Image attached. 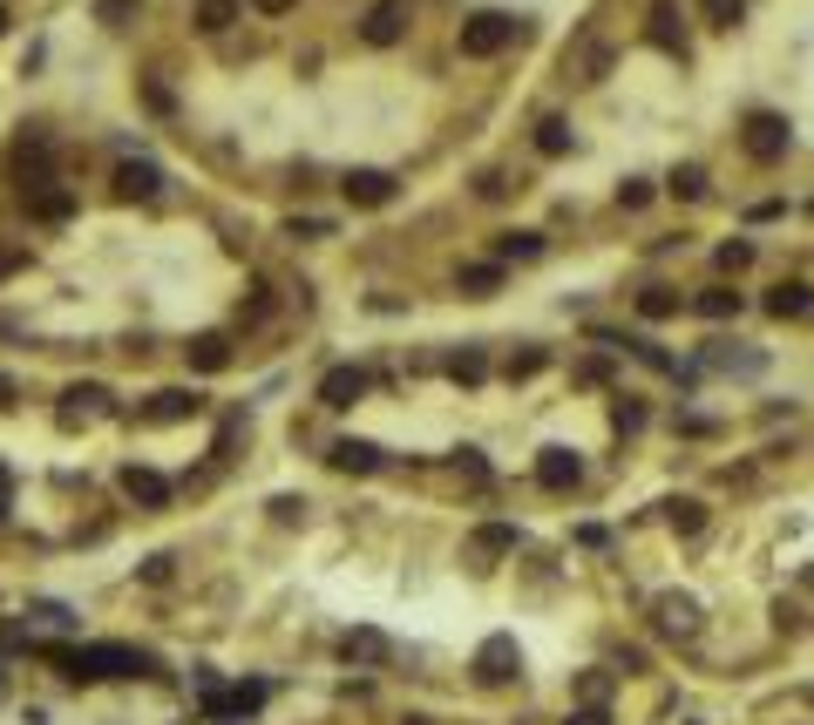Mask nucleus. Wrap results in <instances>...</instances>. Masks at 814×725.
<instances>
[{
	"label": "nucleus",
	"mask_w": 814,
	"mask_h": 725,
	"mask_svg": "<svg viewBox=\"0 0 814 725\" xmlns=\"http://www.w3.org/2000/svg\"><path fill=\"white\" fill-rule=\"evenodd\" d=\"M666 522H672V529H679V536H700V522H706V509H700V502H692V495H679V502H666Z\"/></svg>",
	"instance_id": "obj_24"
},
{
	"label": "nucleus",
	"mask_w": 814,
	"mask_h": 725,
	"mask_svg": "<svg viewBox=\"0 0 814 725\" xmlns=\"http://www.w3.org/2000/svg\"><path fill=\"white\" fill-rule=\"evenodd\" d=\"M190 414H204V400H198V393H183V387H170V393L149 400V421H190Z\"/></svg>",
	"instance_id": "obj_16"
},
{
	"label": "nucleus",
	"mask_w": 814,
	"mask_h": 725,
	"mask_svg": "<svg viewBox=\"0 0 814 725\" xmlns=\"http://www.w3.org/2000/svg\"><path fill=\"white\" fill-rule=\"evenodd\" d=\"M333 468H346V475H373V468H380V448H373V440H333Z\"/></svg>",
	"instance_id": "obj_15"
},
{
	"label": "nucleus",
	"mask_w": 814,
	"mask_h": 725,
	"mask_svg": "<svg viewBox=\"0 0 814 725\" xmlns=\"http://www.w3.org/2000/svg\"><path fill=\"white\" fill-rule=\"evenodd\" d=\"M638 312H645V319H672V312H679V292H672V286H651V292H638Z\"/></svg>",
	"instance_id": "obj_29"
},
{
	"label": "nucleus",
	"mask_w": 814,
	"mask_h": 725,
	"mask_svg": "<svg viewBox=\"0 0 814 725\" xmlns=\"http://www.w3.org/2000/svg\"><path fill=\"white\" fill-rule=\"evenodd\" d=\"M68 678H136L149 671L143 651H130V644H82V651H48Z\"/></svg>",
	"instance_id": "obj_1"
},
{
	"label": "nucleus",
	"mask_w": 814,
	"mask_h": 725,
	"mask_svg": "<svg viewBox=\"0 0 814 725\" xmlns=\"http://www.w3.org/2000/svg\"><path fill=\"white\" fill-rule=\"evenodd\" d=\"M767 312H773V319H801V312H814V292L801 286V278H788V286L767 292Z\"/></svg>",
	"instance_id": "obj_13"
},
{
	"label": "nucleus",
	"mask_w": 814,
	"mask_h": 725,
	"mask_svg": "<svg viewBox=\"0 0 814 725\" xmlns=\"http://www.w3.org/2000/svg\"><path fill=\"white\" fill-rule=\"evenodd\" d=\"M360 393H367V373H360V367H333V373L320 380V400H326V408H354Z\"/></svg>",
	"instance_id": "obj_12"
},
{
	"label": "nucleus",
	"mask_w": 814,
	"mask_h": 725,
	"mask_svg": "<svg viewBox=\"0 0 814 725\" xmlns=\"http://www.w3.org/2000/svg\"><path fill=\"white\" fill-rule=\"evenodd\" d=\"M123 495L143 502V509H164V502H170V481H164L157 468H136V461H130V468H123Z\"/></svg>",
	"instance_id": "obj_10"
},
{
	"label": "nucleus",
	"mask_w": 814,
	"mask_h": 725,
	"mask_svg": "<svg viewBox=\"0 0 814 725\" xmlns=\"http://www.w3.org/2000/svg\"><path fill=\"white\" fill-rule=\"evenodd\" d=\"M448 380H461V387H482V380H489V359H482L476 346H461V353H448Z\"/></svg>",
	"instance_id": "obj_20"
},
{
	"label": "nucleus",
	"mask_w": 814,
	"mask_h": 725,
	"mask_svg": "<svg viewBox=\"0 0 814 725\" xmlns=\"http://www.w3.org/2000/svg\"><path fill=\"white\" fill-rule=\"evenodd\" d=\"M68 211H75V190H62V183H34V190H27V217L62 224Z\"/></svg>",
	"instance_id": "obj_11"
},
{
	"label": "nucleus",
	"mask_w": 814,
	"mask_h": 725,
	"mask_svg": "<svg viewBox=\"0 0 814 725\" xmlns=\"http://www.w3.org/2000/svg\"><path fill=\"white\" fill-rule=\"evenodd\" d=\"M130 8H136V0H102V21H123Z\"/></svg>",
	"instance_id": "obj_39"
},
{
	"label": "nucleus",
	"mask_w": 814,
	"mask_h": 725,
	"mask_svg": "<svg viewBox=\"0 0 814 725\" xmlns=\"http://www.w3.org/2000/svg\"><path fill=\"white\" fill-rule=\"evenodd\" d=\"M611 421H617V434H638V427H645V408H638V400H617Z\"/></svg>",
	"instance_id": "obj_34"
},
{
	"label": "nucleus",
	"mask_w": 814,
	"mask_h": 725,
	"mask_svg": "<svg viewBox=\"0 0 814 725\" xmlns=\"http://www.w3.org/2000/svg\"><path fill=\"white\" fill-rule=\"evenodd\" d=\"M516 671H523V651H516V637H510V631L482 637V651H476V678H482V684H510Z\"/></svg>",
	"instance_id": "obj_3"
},
{
	"label": "nucleus",
	"mask_w": 814,
	"mask_h": 725,
	"mask_svg": "<svg viewBox=\"0 0 814 725\" xmlns=\"http://www.w3.org/2000/svg\"><path fill=\"white\" fill-rule=\"evenodd\" d=\"M747 156H754V164H781V156H788V123H781V115H747Z\"/></svg>",
	"instance_id": "obj_4"
},
{
	"label": "nucleus",
	"mask_w": 814,
	"mask_h": 725,
	"mask_svg": "<svg viewBox=\"0 0 814 725\" xmlns=\"http://www.w3.org/2000/svg\"><path fill=\"white\" fill-rule=\"evenodd\" d=\"M360 34H367V48H394L401 34H408V0H380Z\"/></svg>",
	"instance_id": "obj_7"
},
{
	"label": "nucleus",
	"mask_w": 814,
	"mask_h": 725,
	"mask_svg": "<svg viewBox=\"0 0 814 725\" xmlns=\"http://www.w3.org/2000/svg\"><path fill=\"white\" fill-rule=\"evenodd\" d=\"M461 292H469V299H495L502 292V265H469V271H461Z\"/></svg>",
	"instance_id": "obj_23"
},
{
	"label": "nucleus",
	"mask_w": 814,
	"mask_h": 725,
	"mask_svg": "<svg viewBox=\"0 0 814 725\" xmlns=\"http://www.w3.org/2000/svg\"><path fill=\"white\" fill-rule=\"evenodd\" d=\"M570 143H577V136H570L564 115H543V123H536V149H543V156H570Z\"/></svg>",
	"instance_id": "obj_21"
},
{
	"label": "nucleus",
	"mask_w": 814,
	"mask_h": 725,
	"mask_svg": "<svg viewBox=\"0 0 814 725\" xmlns=\"http://www.w3.org/2000/svg\"><path fill=\"white\" fill-rule=\"evenodd\" d=\"M516 42V21L510 14H476V21H461V55L469 62H489Z\"/></svg>",
	"instance_id": "obj_2"
},
{
	"label": "nucleus",
	"mask_w": 814,
	"mask_h": 725,
	"mask_svg": "<svg viewBox=\"0 0 814 725\" xmlns=\"http://www.w3.org/2000/svg\"><path fill=\"white\" fill-rule=\"evenodd\" d=\"M700 312H706V319H740V292H733V286H713V292H700Z\"/></svg>",
	"instance_id": "obj_26"
},
{
	"label": "nucleus",
	"mask_w": 814,
	"mask_h": 725,
	"mask_svg": "<svg viewBox=\"0 0 814 725\" xmlns=\"http://www.w3.org/2000/svg\"><path fill=\"white\" fill-rule=\"evenodd\" d=\"M564 725H611V718H604V705H584V712H570Z\"/></svg>",
	"instance_id": "obj_37"
},
{
	"label": "nucleus",
	"mask_w": 814,
	"mask_h": 725,
	"mask_svg": "<svg viewBox=\"0 0 814 725\" xmlns=\"http://www.w3.org/2000/svg\"><path fill=\"white\" fill-rule=\"evenodd\" d=\"M455 461H461V475H469V481H489V461H482V455H476V448H461V455H455Z\"/></svg>",
	"instance_id": "obj_36"
},
{
	"label": "nucleus",
	"mask_w": 814,
	"mask_h": 725,
	"mask_svg": "<svg viewBox=\"0 0 814 725\" xmlns=\"http://www.w3.org/2000/svg\"><path fill=\"white\" fill-rule=\"evenodd\" d=\"M109 414V387H68L62 393V427H82V421H102Z\"/></svg>",
	"instance_id": "obj_9"
},
{
	"label": "nucleus",
	"mask_w": 814,
	"mask_h": 725,
	"mask_svg": "<svg viewBox=\"0 0 814 725\" xmlns=\"http://www.w3.org/2000/svg\"><path fill=\"white\" fill-rule=\"evenodd\" d=\"M252 8H265V14H286V8H292V0H252Z\"/></svg>",
	"instance_id": "obj_40"
},
{
	"label": "nucleus",
	"mask_w": 814,
	"mask_h": 725,
	"mask_svg": "<svg viewBox=\"0 0 814 725\" xmlns=\"http://www.w3.org/2000/svg\"><path fill=\"white\" fill-rule=\"evenodd\" d=\"M700 14H706L713 27H733V21L747 14V0H700Z\"/></svg>",
	"instance_id": "obj_32"
},
{
	"label": "nucleus",
	"mask_w": 814,
	"mask_h": 725,
	"mask_svg": "<svg viewBox=\"0 0 814 725\" xmlns=\"http://www.w3.org/2000/svg\"><path fill=\"white\" fill-rule=\"evenodd\" d=\"M617 204H625V211H638V204H651V183H645V177H632V183H617Z\"/></svg>",
	"instance_id": "obj_35"
},
{
	"label": "nucleus",
	"mask_w": 814,
	"mask_h": 725,
	"mask_svg": "<svg viewBox=\"0 0 814 725\" xmlns=\"http://www.w3.org/2000/svg\"><path fill=\"white\" fill-rule=\"evenodd\" d=\"M754 265V245L747 237H733V245H720V271H747Z\"/></svg>",
	"instance_id": "obj_33"
},
{
	"label": "nucleus",
	"mask_w": 814,
	"mask_h": 725,
	"mask_svg": "<svg viewBox=\"0 0 814 725\" xmlns=\"http://www.w3.org/2000/svg\"><path fill=\"white\" fill-rule=\"evenodd\" d=\"M651 617H658V631H666V637H692V631H700V596L666 590V596L651 603Z\"/></svg>",
	"instance_id": "obj_5"
},
{
	"label": "nucleus",
	"mask_w": 814,
	"mask_h": 725,
	"mask_svg": "<svg viewBox=\"0 0 814 725\" xmlns=\"http://www.w3.org/2000/svg\"><path fill=\"white\" fill-rule=\"evenodd\" d=\"M339 658H346V665H380V658H387V637H380V631H346V637H339Z\"/></svg>",
	"instance_id": "obj_14"
},
{
	"label": "nucleus",
	"mask_w": 814,
	"mask_h": 725,
	"mask_svg": "<svg viewBox=\"0 0 814 725\" xmlns=\"http://www.w3.org/2000/svg\"><path fill=\"white\" fill-rule=\"evenodd\" d=\"M115 190H123V197H157L164 170L157 164H123V170H115Z\"/></svg>",
	"instance_id": "obj_17"
},
{
	"label": "nucleus",
	"mask_w": 814,
	"mask_h": 725,
	"mask_svg": "<svg viewBox=\"0 0 814 725\" xmlns=\"http://www.w3.org/2000/svg\"><path fill=\"white\" fill-rule=\"evenodd\" d=\"M476 549H482V556L516 549V529H510V522H489V529H476Z\"/></svg>",
	"instance_id": "obj_30"
},
{
	"label": "nucleus",
	"mask_w": 814,
	"mask_h": 725,
	"mask_svg": "<svg viewBox=\"0 0 814 725\" xmlns=\"http://www.w3.org/2000/svg\"><path fill=\"white\" fill-rule=\"evenodd\" d=\"M14 509V475H8V461H0V515Z\"/></svg>",
	"instance_id": "obj_38"
},
{
	"label": "nucleus",
	"mask_w": 814,
	"mask_h": 725,
	"mask_svg": "<svg viewBox=\"0 0 814 725\" xmlns=\"http://www.w3.org/2000/svg\"><path fill=\"white\" fill-rule=\"evenodd\" d=\"M346 204H360V211H380V204H394V177L387 170H346Z\"/></svg>",
	"instance_id": "obj_6"
},
{
	"label": "nucleus",
	"mask_w": 814,
	"mask_h": 725,
	"mask_svg": "<svg viewBox=\"0 0 814 725\" xmlns=\"http://www.w3.org/2000/svg\"><path fill=\"white\" fill-rule=\"evenodd\" d=\"M231 21H238V0H204V8H198V27L204 34H224Z\"/></svg>",
	"instance_id": "obj_28"
},
{
	"label": "nucleus",
	"mask_w": 814,
	"mask_h": 725,
	"mask_svg": "<svg viewBox=\"0 0 814 725\" xmlns=\"http://www.w3.org/2000/svg\"><path fill=\"white\" fill-rule=\"evenodd\" d=\"M495 252H502V258H543V237H536V231H502Z\"/></svg>",
	"instance_id": "obj_25"
},
{
	"label": "nucleus",
	"mask_w": 814,
	"mask_h": 725,
	"mask_svg": "<svg viewBox=\"0 0 814 725\" xmlns=\"http://www.w3.org/2000/svg\"><path fill=\"white\" fill-rule=\"evenodd\" d=\"M190 367H198V373H224V367H231V346H224L218 333H204V339H190Z\"/></svg>",
	"instance_id": "obj_19"
},
{
	"label": "nucleus",
	"mask_w": 814,
	"mask_h": 725,
	"mask_svg": "<svg viewBox=\"0 0 814 725\" xmlns=\"http://www.w3.org/2000/svg\"><path fill=\"white\" fill-rule=\"evenodd\" d=\"M604 68H611V55H604L598 42H584V48L570 55V75H577V82H604Z\"/></svg>",
	"instance_id": "obj_22"
},
{
	"label": "nucleus",
	"mask_w": 814,
	"mask_h": 725,
	"mask_svg": "<svg viewBox=\"0 0 814 725\" xmlns=\"http://www.w3.org/2000/svg\"><path fill=\"white\" fill-rule=\"evenodd\" d=\"M0 34H8V8H0Z\"/></svg>",
	"instance_id": "obj_41"
},
{
	"label": "nucleus",
	"mask_w": 814,
	"mask_h": 725,
	"mask_svg": "<svg viewBox=\"0 0 814 725\" xmlns=\"http://www.w3.org/2000/svg\"><path fill=\"white\" fill-rule=\"evenodd\" d=\"M536 481L564 495V489H577V481H584V461H577L570 448H543V455H536Z\"/></svg>",
	"instance_id": "obj_8"
},
{
	"label": "nucleus",
	"mask_w": 814,
	"mask_h": 725,
	"mask_svg": "<svg viewBox=\"0 0 814 725\" xmlns=\"http://www.w3.org/2000/svg\"><path fill=\"white\" fill-rule=\"evenodd\" d=\"M651 42L666 48V55H679V62H685V34H679V14L666 8V0H658V8H651Z\"/></svg>",
	"instance_id": "obj_18"
},
{
	"label": "nucleus",
	"mask_w": 814,
	"mask_h": 725,
	"mask_svg": "<svg viewBox=\"0 0 814 725\" xmlns=\"http://www.w3.org/2000/svg\"><path fill=\"white\" fill-rule=\"evenodd\" d=\"M543 367H550V353H543V346H523V353L510 359V380H536Z\"/></svg>",
	"instance_id": "obj_31"
},
{
	"label": "nucleus",
	"mask_w": 814,
	"mask_h": 725,
	"mask_svg": "<svg viewBox=\"0 0 814 725\" xmlns=\"http://www.w3.org/2000/svg\"><path fill=\"white\" fill-rule=\"evenodd\" d=\"M672 197L700 204V197H706V170H700V164H679V170H672Z\"/></svg>",
	"instance_id": "obj_27"
}]
</instances>
